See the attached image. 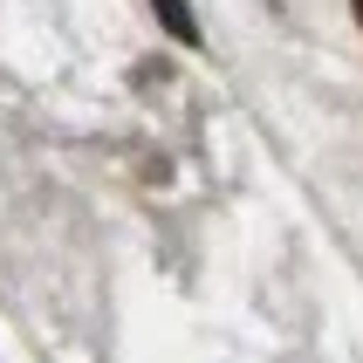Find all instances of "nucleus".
I'll use <instances>...</instances> for the list:
<instances>
[{
  "instance_id": "f257e3e1",
  "label": "nucleus",
  "mask_w": 363,
  "mask_h": 363,
  "mask_svg": "<svg viewBox=\"0 0 363 363\" xmlns=\"http://www.w3.org/2000/svg\"><path fill=\"white\" fill-rule=\"evenodd\" d=\"M151 7H158V21L172 28V41H199V28H192V7H185V0H151Z\"/></svg>"
}]
</instances>
